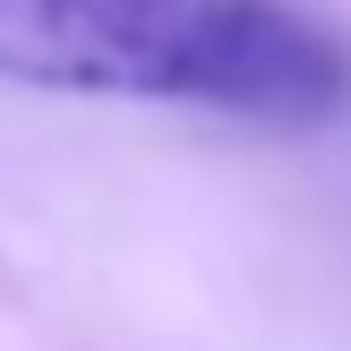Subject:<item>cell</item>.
I'll use <instances>...</instances> for the list:
<instances>
[{
  "instance_id": "6da1fadb",
  "label": "cell",
  "mask_w": 351,
  "mask_h": 351,
  "mask_svg": "<svg viewBox=\"0 0 351 351\" xmlns=\"http://www.w3.org/2000/svg\"><path fill=\"white\" fill-rule=\"evenodd\" d=\"M0 86L326 129L351 112V34L300 0H0Z\"/></svg>"
}]
</instances>
